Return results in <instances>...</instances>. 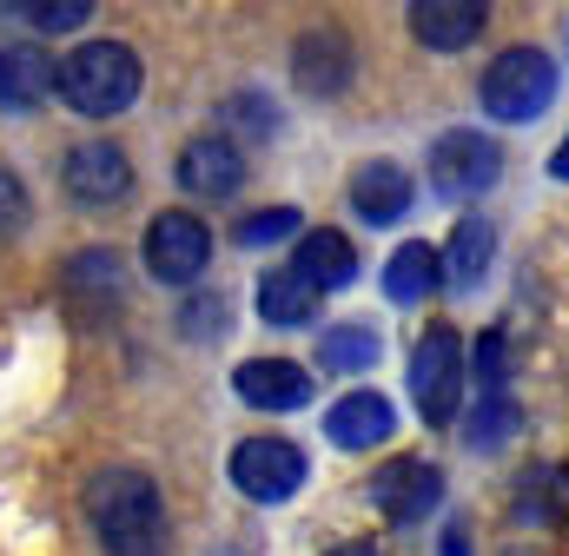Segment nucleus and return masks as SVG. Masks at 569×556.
I'll list each match as a JSON object with an SVG mask.
<instances>
[{
    "instance_id": "1",
    "label": "nucleus",
    "mask_w": 569,
    "mask_h": 556,
    "mask_svg": "<svg viewBox=\"0 0 569 556\" xmlns=\"http://www.w3.org/2000/svg\"><path fill=\"white\" fill-rule=\"evenodd\" d=\"M87 524L107 556H159L166 544V504L146 470H100L87 484Z\"/></svg>"
},
{
    "instance_id": "2",
    "label": "nucleus",
    "mask_w": 569,
    "mask_h": 556,
    "mask_svg": "<svg viewBox=\"0 0 569 556\" xmlns=\"http://www.w3.org/2000/svg\"><path fill=\"white\" fill-rule=\"evenodd\" d=\"M73 113L87 120H113L140 100V53L127 40H87L60 60V87H53Z\"/></svg>"
},
{
    "instance_id": "3",
    "label": "nucleus",
    "mask_w": 569,
    "mask_h": 556,
    "mask_svg": "<svg viewBox=\"0 0 569 556\" xmlns=\"http://www.w3.org/2000/svg\"><path fill=\"white\" fill-rule=\"evenodd\" d=\"M550 100H557V60L550 53L510 47V53L490 60V73H483V113H497V120H537Z\"/></svg>"
},
{
    "instance_id": "4",
    "label": "nucleus",
    "mask_w": 569,
    "mask_h": 556,
    "mask_svg": "<svg viewBox=\"0 0 569 556\" xmlns=\"http://www.w3.org/2000/svg\"><path fill=\"white\" fill-rule=\"evenodd\" d=\"M206 259H212L206 219H192V212H159V219L146 226V272L159 278V285H192V278L206 272Z\"/></svg>"
},
{
    "instance_id": "5",
    "label": "nucleus",
    "mask_w": 569,
    "mask_h": 556,
    "mask_svg": "<svg viewBox=\"0 0 569 556\" xmlns=\"http://www.w3.org/2000/svg\"><path fill=\"white\" fill-rule=\"evenodd\" d=\"M232 484L252 497V504H284L298 484H305V450L284 444V437H246L232 450Z\"/></svg>"
},
{
    "instance_id": "6",
    "label": "nucleus",
    "mask_w": 569,
    "mask_h": 556,
    "mask_svg": "<svg viewBox=\"0 0 569 556\" xmlns=\"http://www.w3.org/2000/svg\"><path fill=\"white\" fill-rule=\"evenodd\" d=\"M457 391H463V351H457V338L450 331L418 338V351H411V398H418V411L430 424H450L457 417Z\"/></svg>"
},
{
    "instance_id": "7",
    "label": "nucleus",
    "mask_w": 569,
    "mask_h": 556,
    "mask_svg": "<svg viewBox=\"0 0 569 556\" xmlns=\"http://www.w3.org/2000/svg\"><path fill=\"white\" fill-rule=\"evenodd\" d=\"M497 166H503V152H497V139H483V133H443L430 146V186H437L443 199L483 192V186L497 179Z\"/></svg>"
},
{
    "instance_id": "8",
    "label": "nucleus",
    "mask_w": 569,
    "mask_h": 556,
    "mask_svg": "<svg viewBox=\"0 0 569 556\" xmlns=\"http://www.w3.org/2000/svg\"><path fill=\"white\" fill-rule=\"evenodd\" d=\"M60 172H67V192H73L80 206H113V199L133 192V166H127V152H120L113 139H87V146H73Z\"/></svg>"
},
{
    "instance_id": "9",
    "label": "nucleus",
    "mask_w": 569,
    "mask_h": 556,
    "mask_svg": "<svg viewBox=\"0 0 569 556\" xmlns=\"http://www.w3.org/2000/svg\"><path fill=\"white\" fill-rule=\"evenodd\" d=\"M179 186H186L192 199H232V192L246 186V159H239V146L219 139V133L186 139V152H179Z\"/></svg>"
},
{
    "instance_id": "10",
    "label": "nucleus",
    "mask_w": 569,
    "mask_h": 556,
    "mask_svg": "<svg viewBox=\"0 0 569 556\" xmlns=\"http://www.w3.org/2000/svg\"><path fill=\"white\" fill-rule=\"evenodd\" d=\"M371 497H378V510H385L391 524H418V517H430V510H437L443 477L430 470L425 457H398V464H385V470H378Z\"/></svg>"
},
{
    "instance_id": "11",
    "label": "nucleus",
    "mask_w": 569,
    "mask_h": 556,
    "mask_svg": "<svg viewBox=\"0 0 569 556\" xmlns=\"http://www.w3.org/2000/svg\"><path fill=\"white\" fill-rule=\"evenodd\" d=\"M239 398L252 405V411H298L305 398H311V378H305V365H291V358H252V365H239Z\"/></svg>"
},
{
    "instance_id": "12",
    "label": "nucleus",
    "mask_w": 569,
    "mask_h": 556,
    "mask_svg": "<svg viewBox=\"0 0 569 556\" xmlns=\"http://www.w3.org/2000/svg\"><path fill=\"white\" fill-rule=\"evenodd\" d=\"M291 73H298L305 93H345V80H351V40H345L338 27L305 33V40L291 47Z\"/></svg>"
},
{
    "instance_id": "13",
    "label": "nucleus",
    "mask_w": 569,
    "mask_h": 556,
    "mask_svg": "<svg viewBox=\"0 0 569 556\" xmlns=\"http://www.w3.org/2000/svg\"><path fill=\"white\" fill-rule=\"evenodd\" d=\"M351 206H358V219H371V226L405 219V212H411V172L391 166V159L358 166V172H351Z\"/></svg>"
},
{
    "instance_id": "14",
    "label": "nucleus",
    "mask_w": 569,
    "mask_h": 556,
    "mask_svg": "<svg viewBox=\"0 0 569 556\" xmlns=\"http://www.w3.org/2000/svg\"><path fill=\"white\" fill-rule=\"evenodd\" d=\"M53 87H60V67L40 47H0V107L7 113H33Z\"/></svg>"
},
{
    "instance_id": "15",
    "label": "nucleus",
    "mask_w": 569,
    "mask_h": 556,
    "mask_svg": "<svg viewBox=\"0 0 569 556\" xmlns=\"http://www.w3.org/2000/svg\"><path fill=\"white\" fill-rule=\"evenodd\" d=\"M483 0H418L411 7V33L437 47V53H457V47H470L477 33H483Z\"/></svg>"
},
{
    "instance_id": "16",
    "label": "nucleus",
    "mask_w": 569,
    "mask_h": 556,
    "mask_svg": "<svg viewBox=\"0 0 569 556\" xmlns=\"http://www.w3.org/2000/svg\"><path fill=\"white\" fill-rule=\"evenodd\" d=\"M60 291H67L87 318L113 311V305H120V252H107V246L73 252V259H67V272H60Z\"/></svg>"
},
{
    "instance_id": "17",
    "label": "nucleus",
    "mask_w": 569,
    "mask_h": 556,
    "mask_svg": "<svg viewBox=\"0 0 569 556\" xmlns=\"http://www.w3.org/2000/svg\"><path fill=\"white\" fill-rule=\"evenodd\" d=\"M391 405L378 398V391H351V398H338L331 417H325V430H331V444L338 450H371V444H385L391 437Z\"/></svg>"
},
{
    "instance_id": "18",
    "label": "nucleus",
    "mask_w": 569,
    "mask_h": 556,
    "mask_svg": "<svg viewBox=\"0 0 569 556\" xmlns=\"http://www.w3.org/2000/svg\"><path fill=\"white\" fill-rule=\"evenodd\" d=\"M291 272H305L318 291H345V285L358 278V252H351V239H345V232H305V239H298Z\"/></svg>"
},
{
    "instance_id": "19",
    "label": "nucleus",
    "mask_w": 569,
    "mask_h": 556,
    "mask_svg": "<svg viewBox=\"0 0 569 556\" xmlns=\"http://www.w3.org/2000/svg\"><path fill=\"white\" fill-rule=\"evenodd\" d=\"M259 311H266V325L298 331V325L318 318V285H311L305 272H291V266H279V272L259 278Z\"/></svg>"
},
{
    "instance_id": "20",
    "label": "nucleus",
    "mask_w": 569,
    "mask_h": 556,
    "mask_svg": "<svg viewBox=\"0 0 569 556\" xmlns=\"http://www.w3.org/2000/svg\"><path fill=\"white\" fill-rule=\"evenodd\" d=\"M517 517L523 524H563L569 517V464H543L517 477Z\"/></svg>"
},
{
    "instance_id": "21",
    "label": "nucleus",
    "mask_w": 569,
    "mask_h": 556,
    "mask_svg": "<svg viewBox=\"0 0 569 556\" xmlns=\"http://www.w3.org/2000/svg\"><path fill=\"white\" fill-rule=\"evenodd\" d=\"M490 252H497V232H490V219H457V239H450V252H443V272L457 291H470L483 266H490Z\"/></svg>"
},
{
    "instance_id": "22",
    "label": "nucleus",
    "mask_w": 569,
    "mask_h": 556,
    "mask_svg": "<svg viewBox=\"0 0 569 556\" xmlns=\"http://www.w3.org/2000/svg\"><path fill=\"white\" fill-rule=\"evenodd\" d=\"M443 272V252H430V246H398L391 252V266H385V291L398 298V305H418L430 285Z\"/></svg>"
},
{
    "instance_id": "23",
    "label": "nucleus",
    "mask_w": 569,
    "mask_h": 556,
    "mask_svg": "<svg viewBox=\"0 0 569 556\" xmlns=\"http://www.w3.org/2000/svg\"><path fill=\"white\" fill-rule=\"evenodd\" d=\"M325 371H371L378 365V331L371 325H338V331H325Z\"/></svg>"
},
{
    "instance_id": "24",
    "label": "nucleus",
    "mask_w": 569,
    "mask_h": 556,
    "mask_svg": "<svg viewBox=\"0 0 569 556\" xmlns=\"http://www.w3.org/2000/svg\"><path fill=\"white\" fill-rule=\"evenodd\" d=\"M13 13H20L27 27H40V33H73V27H87L93 0H20Z\"/></svg>"
},
{
    "instance_id": "25",
    "label": "nucleus",
    "mask_w": 569,
    "mask_h": 556,
    "mask_svg": "<svg viewBox=\"0 0 569 556\" xmlns=\"http://www.w3.org/2000/svg\"><path fill=\"white\" fill-rule=\"evenodd\" d=\"M510 430H517V405H510L503 391H490V398H483V405L470 411V430H463V437H470L477 450H497V444H503Z\"/></svg>"
},
{
    "instance_id": "26",
    "label": "nucleus",
    "mask_w": 569,
    "mask_h": 556,
    "mask_svg": "<svg viewBox=\"0 0 569 556\" xmlns=\"http://www.w3.org/2000/svg\"><path fill=\"white\" fill-rule=\"evenodd\" d=\"M298 232V212L291 206H272V212H252L239 226V246H272V239H291Z\"/></svg>"
},
{
    "instance_id": "27",
    "label": "nucleus",
    "mask_w": 569,
    "mask_h": 556,
    "mask_svg": "<svg viewBox=\"0 0 569 556\" xmlns=\"http://www.w3.org/2000/svg\"><path fill=\"white\" fill-rule=\"evenodd\" d=\"M179 325H186V338H212V331H226V298H192V305L179 311Z\"/></svg>"
},
{
    "instance_id": "28",
    "label": "nucleus",
    "mask_w": 569,
    "mask_h": 556,
    "mask_svg": "<svg viewBox=\"0 0 569 556\" xmlns=\"http://www.w3.org/2000/svg\"><path fill=\"white\" fill-rule=\"evenodd\" d=\"M27 226V186L0 166V232H20Z\"/></svg>"
},
{
    "instance_id": "29",
    "label": "nucleus",
    "mask_w": 569,
    "mask_h": 556,
    "mask_svg": "<svg viewBox=\"0 0 569 556\" xmlns=\"http://www.w3.org/2000/svg\"><path fill=\"white\" fill-rule=\"evenodd\" d=\"M477 378H483V398L503 391V338H483L477 345Z\"/></svg>"
},
{
    "instance_id": "30",
    "label": "nucleus",
    "mask_w": 569,
    "mask_h": 556,
    "mask_svg": "<svg viewBox=\"0 0 569 556\" xmlns=\"http://www.w3.org/2000/svg\"><path fill=\"white\" fill-rule=\"evenodd\" d=\"M232 120H239V127H252V133H272V120H266V107H259V100H232Z\"/></svg>"
},
{
    "instance_id": "31",
    "label": "nucleus",
    "mask_w": 569,
    "mask_h": 556,
    "mask_svg": "<svg viewBox=\"0 0 569 556\" xmlns=\"http://www.w3.org/2000/svg\"><path fill=\"white\" fill-rule=\"evenodd\" d=\"M550 172H557V179H569V139L557 146V159H550Z\"/></svg>"
},
{
    "instance_id": "32",
    "label": "nucleus",
    "mask_w": 569,
    "mask_h": 556,
    "mask_svg": "<svg viewBox=\"0 0 569 556\" xmlns=\"http://www.w3.org/2000/svg\"><path fill=\"white\" fill-rule=\"evenodd\" d=\"M331 556H378V544H345V550H331Z\"/></svg>"
}]
</instances>
